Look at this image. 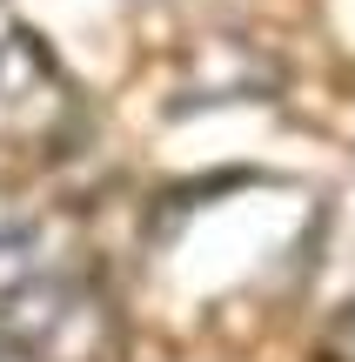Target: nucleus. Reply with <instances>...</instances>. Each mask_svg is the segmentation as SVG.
<instances>
[{"mask_svg":"<svg viewBox=\"0 0 355 362\" xmlns=\"http://www.w3.org/2000/svg\"><path fill=\"white\" fill-rule=\"evenodd\" d=\"M0 362H101V288L40 228L0 235Z\"/></svg>","mask_w":355,"mask_h":362,"instance_id":"1","label":"nucleus"}]
</instances>
